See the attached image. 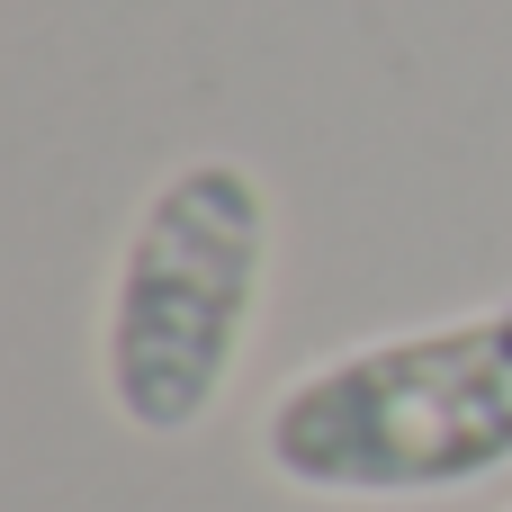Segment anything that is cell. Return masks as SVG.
I'll return each mask as SVG.
<instances>
[{
  "instance_id": "1",
  "label": "cell",
  "mask_w": 512,
  "mask_h": 512,
  "mask_svg": "<svg viewBox=\"0 0 512 512\" xmlns=\"http://www.w3.org/2000/svg\"><path fill=\"white\" fill-rule=\"evenodd\" d=\"M252 441L306 504H432L512 477V297L306 360Z\"/></svg>"
},
{
  "instance_id": "3",
  "label": "cell",
  "mask_w": 512,
  "mask_h": 512,
  "mask_svg": "<svg viewBox=\"0 0 512 512\" xmlns=\"http://www.w3.org/2000/svg\"><path fill=\"white\" fill-rule=\"evenodd\" d=\"M504 512H512V504H504Z\"/></svg>"
},
{
  "instance_id": "2",
  "label": "cell",
  "mask_w": 512,
  "mask_h": 512,
  "mask_svg": "<svg viewBox=\"0 0 512 512\" xmlns=\"http://www.w3.org/2000/svg\"><path fill=\"white\" fill-rule=\"evenodd\" d=\"M270 261L279 207L243 153H189L144 189L99 288V396L126 432L189 441L225 405L270 306Z\"/></svg>"
}]
</instances>
